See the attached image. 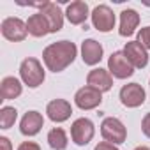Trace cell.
Instances as JSON below:
<instances>
[{"mask_svg":"<svg viewBox=\"0 0 150 150\" xmlns=\"http://www.w3.org/2000/svg\"><path fill=\"white\" fill-rule=\"evenodd\" d=\"M87 83H88V87H92L99 92H108L113 87V78L106 69H94L88 72Z\"/></svg>","mask_w":150,"mask_h":150,"instance_id":"8fae6325","label":"cell"},{"mask_svg":"<svg viewBox=\"0 0 150 150\" xmlns=\"http://www.w3.org/2000/svg\"><path fill=\"white\" fill-rule=\"evenodd\" d=\"M101 134H103V138L108 143H113V145L124 143L125 138H127V131H125L124 124L118 118H115V117H108V118L103 120V124H101Z\"/></svg>","mask_w":150,"mask_h":150,"instance_id":"3957f363","label":"cell"},{"mask_svg":"<svg viewBox=\"0 0 150 150\" xmlns=\"http://www.w3.org/2000/svg\"><path fill=\"white\" fill-rule=\"evenodd\" d=\"M92 23L99 32H110L115 27V14L108 6H97L92 11Z\"/></svg>","mask_w":150,"mask_h":150,"instance_id":"9c48e42d","label":"cell"},{"mask_svg":"<svg viewBox=\"0 0 150 150\" xmlns=\"http://www.w3.org/2000/svg\"><path fill=\"white\" fill-rule=\"evenodd\" d=\"M138 42L145 48V50H150V27H145L139 30L138 34Z\"/></svg>","mask_w":150,"mask_h":150,"instance_id":"7402d4cb","label":"cell"},{"mask_svg":"<svg viewBox=\"0 0 150 150\" xmlns=\"http://www.w3.org/2000/svg\"><path fill=\"white\" fill-rule=\"evenodd\" d=\"M134 150H150V148H148V146H136Z\"/></svg>","mask_w":150,"mask_h":150,"instance_id":"4316f807","label":"cell"},{"mask_svg":"<svg viewBox=\"0 0 150 150\" xmlns=\"http://www.w3.org/2000/svg\"><path fill=\"white\" fill-rule=\"evenodd\" d=\"M0 150H11V141L6 136H0Z\"/></svg>","mask_w":150,"mask_h":150,"instance_id":"484cf974","label":"cell"},{"mask_svg":"<svg viewBox=\"0 0 150 150\" xmlns=\"http://www.w3.org/2000/svg\"><path fill=\"white\" fill-rule=\"evenodd\" d=\"M138 23H139V14H138L134 9H125V11H122L118 34H120L122 37H131V35L134 34Z\"/></svg>","mask_w":150,"mask_h":150,"instance_id":"2e32d148","label":"cell"},{"mask_svg":"<svg viewBox=\"0 0 150 150\" xmlns=\"http://www.w3.org/2000/svg\"><path fill=\"white\" fill-rule=\"evenodd\" d=\"M108 71L118 80H125L129 76H132L134 67L131 65V62L125 58L124 51H115L111 53V57L108 58Z\"/></svg>","mask_w":150,"mask_h":150,"instance_id":"277c9868","label":"cell"},{"mask_svg":"<svg viewBox=\"0 0 150 150\" xmlns=\"http://www.w3.org/2000/svg\"><path fill=\"white\" fill-rule=\"evenodd\" d=\"M0 96L2 101H9V99H16L21 96V83L20 80H16L14 76H7L0 83Z\"/></svg>","mask_w":150,"mask_h":150,"instance_id":"d6986e66","label":"cell"},{"mask_svg":"<svg viewBox=\"0 0 150 150\" xmlns=\"http://www.w3.org/2000/svg\"><path fill=\"white\" fill-rule=\"evenodd\" d=\"M141 131L146 138H150V113H146L141 120Z\"/></svg>","mask_w":150,"mask_h":150,"instance_id":"603a6c76","label":"cell"},{"mask_svg":"<svg viewBox=\"0 0 150 150\" xmlns=\"http://www.w3.org/2000/svg\"><path fill=\"white\" fill-rule=\"evenodd\" d=\"M124 55H125V58L131 62L132 67L143 69V67L148 64V53H146V50H145L138 41L127 42L125 48H124Z\"/></svg>","mask_w":150,"mask_h":150,"instance_id":"30bf717a","label":"cell"},{"mask_svg":"<svg viewBox=\"0 0 150 150\" xmlns=\"http://www.w3.org/2000/svg\"><path fill=\"white\" fill-rule=\"evenodd\" d=\"M48 143L53 150H65L67 148V134L64 129L55 127L48 132Z\"/></svg>","mask_w":150,"mask_h":150,"instance_id":"ffe728a7","label":"cell"},{"mask_svg":"<svg viewBox=\"0 0 150 150\" xmlns=\"http://www.w3.org/2000/svg\"><path fill=\"white\" fill-rule=\"evenodd\" d=\"M27 34H28L27 23H23L20 18H6L2 21V35L7 41L20 42L27 37Z\"/></svg>","mask_w":150,"mask_h":150,"instance_id":"52a82bcc","label":"cell"},{"mask_svg":"<svg viewBox=\"0 0 150 150\" xmlns=\"http://www.w3.org/2000/svg\"><path fill=\"white\" fill-rule=\"evenodd\" d=\"M27 30L34 37H44L46 34H50V25H48V20L44 18V14H41V13L32 14L27 21Z\"/></svg>","mask_w":150,"mask_h":150,"instance_id":"ac0fdd59","label":"cell"},{"mask_svg":"<svg viewBox=\"0 0 150 150\" xmlns=\"http://www.w3.org/2000/svg\"><path fill=\"white\" fill-rule=\"evenodd\" d=\"M74 103L80 110H94L103 103V92L92 88V87H83L74 96Z\"/></svg>","mask_w":150,"mask_h":150,"instance_id":"8992f818","label":"cell"},{"mask_svg":"<svg viewBox=\"0 0 150 150\" xmlns=\"http://www.w3.org/2000/svg\"><path fill=\"white\" fill-rule=\"evenodd\" d=\"M65 16L67 20L71 21V25H81L87 21L88 18V6L81 0H76V2H71L67 6V11H65Z\"/></svg>","mask_w":150,"mask_h":150,"instance_id":"e0dca14e","label":"cell"},{"mask_svg":"<svg viewBox=\"0 0 150 150\" xmlns=\"http://www.w3.org/2000/svg\"><path fill=\"white\" fill-rule=\"evenodd\" d=\"M42 124H44V118L39 111H28L20 122V131L25 136H35L42 129Z\"/></svg>","mask_w":150,"mask_h":150,"instance_id":"5bb4252c","label":"cell"},{"mask_svg":"<svg viewBox=\"0 0 150 150\" xmlns=\"http://www.w3.org/2000/svg\"><path fill=\"white\" fill-rule=\"evenodd\" d=\"M46 113H48L50 120H53V122H65L71 117L72 108L65 99H53L51 103H48Z\"/></svg>","mask_w":150,"mask_h":150,"instance_id":"7c38bea8","label":"cell"},{"mask_svg":"<svg viewBox=\"0 0 150 150\" xmlns=\"http://www.w3.org/2000/svg\"><path fill=\"white\" fill-rule=\"evenodd\" d=\"M18 150H41V146L37 143H34V141H23L18 146Z\"/></svg>","mask_w":150,"mask_h":150,"instance_id":"cb8c5ba5","label":"cell"},{"mask_svg":"<svg viewBox=\"0 0 150 150\" xmlns=\"http://www.w3.org/2000/svg\"><path fill=\"white\" fill-rule=\"evenodd\" d=\"M16 117H18L16 108L4 106L2 110H0V127H2V129H9L16 122Z\"/></svg>","mask_w":150,"mask_h":150,"instance_id":"44dd1931","label":"cell"},{"mask_svg":"<svg viewBox=\"0 0 150 150\" xmlns=\"http://www.w3.org/2000/svg\"><path fill=\"white\" fill-rule=\"evenodd\" d=\"M120 101L127 108H138L145 103V90L138 83H127L120 88Z\"/></svg>","mask_w":150,"mask_h":150,"instance_id":"ba28073f","label":"cell"},{"mask_svg":"<svg viewBox=\"0 0 150 150\" xmlns=\"http://www.w3.org/2000/svg\"><path fill=\"white\" fill-rule=\"evenodd\" d=\"M41 14H44V18L48 20V25H50V32H58L64 25V16H62V11L58 9L57 4L53 2H42L41 6Z\"/></svg>","mask_w":150,"mask_h":150,"instance_id":"4fadbf2b","label":"cell"},{"mask_svg":"<svg viewBox=\"0 0 150 150\" xmlns=\"http://www.w3.org/2000/svg\"><path fill=\"white\" fill-rule=\"evenodd\" d=\"M94 150H118L113 143H108V141H103V143H99Z\"/></svg>","mask_w":150,"mask_h":150,"instance_id":"d4e9b609","label":"cell"},{"mask_svg":"<svg viewBox=\"0 0 150 150\" xmlns=\"http://www.w3.org/2000/svg\"><path fill=\"white\" fill-rule=\"evenodd\" d=\"M20 76H21L23 83L28 85L30 88L39 87L44 81V71H42L41 62L37 58H34V57L25 58L21 62V65H20Z\"/></svg>","mask_w":150,"mask_h":150,"instance_id":"7a4b0ae2","label":"cell"},{"mask_svg":"<svg viewBox=\"0 0 150 150\" xmlns=\"http://www.w3.org/2000/svg\"><path fill=\"white\" fill-rule=\"evenodd\" d=\"M76 44L71 41H58L44 48L42 51V60L46 67L53 72H62L65 67H69L74 58H76Z\"/></svg>","mask_w":150,"mask_h":150,"instance_id":"6da1fadb","label":"cell"},{"mask_svg":"<svg viewBox=\"0 0 150 150\" xmlns=\"http://www.w3.org/2000/svg\"><path fill=\"white\" fill-rule=\"evenodd\" d=\"M94 132H96L94 124L88 118H78V120H74V124L71 125V138L80 146L90 143L92 138H94Z\"/></svg>","mask_w":150,"mask_h":150,"instance_id":"5b68a950","label":"cell"},{"mask_svg":"<svg viewBox=\"0 0 150 150\" xmlns=\"http://www.w3.org/2000/svg\"><path fill=\"white\" fill-rule=\"evenodd\" d=\"M81 58L87 65H96L103 58V46L96 39H87L81 44Z\"/></svg>","mask_w":150,"mask_h":150,"instance_id":"9a60e30c","label":"cell"}]
</instances>
